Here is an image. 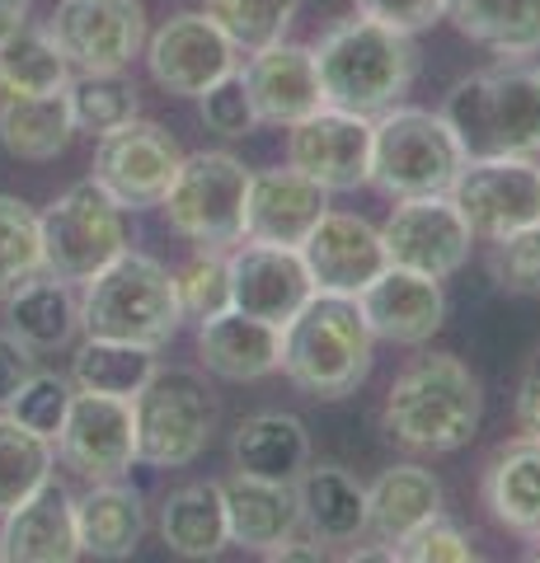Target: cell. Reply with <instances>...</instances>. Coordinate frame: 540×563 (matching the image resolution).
Masks as SVG:
<instances>
[{
  "label": "cell",
  "mask_w": 540,
  "mask_h": 563,
  "mask_svg": "<svg viewBox=\"0 0 540 563\" xmlns=\"http://www.w3.org/2000/svg\"><path fill=\"white\" fill-rule=\"evenodd\" d=\"M376 333L362 314L357 296L316 291L283 324L277 372L310 399H343L372 376Z\"/></svg>",
  "instance_id": "1"
},
{
  "label": "cell",
  "mask_w": 540,
  "mask_h": 563,
  "mask_svg": "<svg viewBox=\"0 0 540 563\" xmlns=\"http://www.w3.org/2000/svg\"><path fill=\"white\" fill-rule=\"evenodd\" d=\"M310 52H316L324 103L329 109L362 113V118H376V113L395 109V103L409 95L414 76H418L414 33L376 24V20H367V14L329 24Z\"/></svg>",
  "instance_id": "2"
},
{
  "label": "cell",
  "mask_w": 540,
  "mask_h": 563,
  "mask_svg": "<svg viewBox=\"0 0 540 563\" xmlns=\"http://www.w3.org/2000/svg\"><path fill=\"white\" fill-rule=\"evenodd\" d=\"M480 418H484L480 376L451 352L423 357L405 376H395L386 409H381L390 442L432 455L461 451L480 432Z\"/></svg>",
  "instance_id": "3"
},
{
  "label": "cell",
  "mask_w": 540,
  "mask_h": 563,
  "mask_svg": "<svg viewBox=\"0 0 540 563\" xmlns=\"http://www.w3.org/2000/svg\"><path fill=\"white\" fill-rule=\"evenodd\" d=\"M184 324L179 282L161 258L123 250L109 268H99L85 282L80 296V329L90 339L136 343L161 352Z\"/></svg>",
  "instance_id": "4"
},
{
  "label": "cell",
  "mask_w": 540,
  "mask_h": 563,
  "mask_svg": "<svg viewBox=\"0 0 540 563\" xmlns=\"http://www.w3.org/2000/svg\"><path fill=\"white\" fill-rule=\"evenodd\" d=\"M465 155L540 151V70H480L451 85L442 103Z\"/></svg>",
  "instance_id": "5"
},
{
  "label": "cell",
  "mask_w": 540,
  "mask_h": 563,
  "mask_svg": "<svg viewBox=\"0 0 540 563\" xmlns=\"http://www.w3.org/2000/svg\"><path fill=\"white\" fill-rule=\"evenodd\" d=\"M465 165V151L451 122L432 109H395L372 118V174L367 184H376L386 198H432L447 192L456 169Z\"/></svg>",
  "instance_id": "6"
},
{
  "label": "cell",
  "mask_w": 540,
  "mask_h": 563,
  "mask_svg": "<svg viewBox=\"0 0 540 563\" xmlns=\"http://www.w3.org/2000/svg\"><path fill=\"white\" fill-rule=\"evenodd\" d=\"M245 161L231 151H198L184 155L179 174L165 192L169 231L194 240L198 250H235L245 240V192H250Z\"/></svg>",
  "instance_id": "7"
},
{
  "label": "cell",
  "mask_w": 540,
  "mask_h": 563,
  "mask_svg": "<svg viewBox=\"0 0 540 563\" xmlns=\"http://www.w3.org/2000/svg\"><path fill=\"white\" fill-rule=\"evenodd\" d=\"M38 231H43V273L62 282H90L123 250H132L128 207H118L95 179L66 188L38 217Z\"/></svg>",
  "instance_id": "8"
},
{
  "label": "cell",
  "mask_w": 540,
  "mask_h": 563,
  "mask_svg": "<svg viewBox=\"0 0 540 563\" xmlns=\"http://www.w3.org/2000/svg\"><path fill=\"white\" fill-rule=\"evenodd\" d=\"M136 422V461L155 470H179L198 461L202 446L212 442L217 404L194 372H155L142 395L132 399Z\"/></svg>",
  "instance_id": "9"
},
{
  "label": "cell",
  "mask_w": 540,
  "mask_h": 563,
  "mask_svg": "<svg viewBox=\"0 0 540 563\" xmlns=\"http://www.w3.org/2000/svg\"><path fill=\"white\" fill-rule=\"evenodd\" d=\"M447 198L475 240H503L540 221V165L531 155H465Z\"/></svg>",
  "instance_id": "10"
},
{
  "label": "cell",
  "mask_w": 540,
  "mask_h": 563,
  "mask_svg": "<svg viewBox=\"0 0 540 563\" xmlns=\"http://www.w3.org/2000/svg\"><path fill=\"white\" fill-rule=\"evenodd\" d=\"M47 38L80 76H118L146 47V10L136 0H62Z\"/></svg>",
  "instance_id": "11"
},
{
  "label": "cell",
  "mask_w": 540,
  "mask_h": 563,
  "mask_svg": "<svg viewBox=\"0 0 540 563\" xmlns=\"http://www.w3.org/2000/svg\"><path fill=\"white\" fill-rule=\"evenodd\" d=\"M179 161H184L179 141H174L161 122L128 118L123 128H113V132L99 136L90 179L109 192L118 207L146 211V207L165 202L174 174H179Z\"/></svg>",
  "instance_id": "12"
},
{
  "label": "cell",
  "mask_w": 540,
  "mask_h": 563,
  "mask_svg": "<svg viewBox=\"0 0 540 563\" xmlns=\"http://www.w3.org/2000/svg\"><path fill=\"white\" fill-rule=\"evenodd\" d=\"M381 244H386V258L395 268L447 282L470 263L475 235L461 221L456 202L447 192H432V198H399L390 221L381 225Z\"/></svg>",
  "instance_id": "13"
},
{
  "label": "cell",
  "mask_w": 540,
  "mask_h": 563,
  "mask_svg": "<svg viewBox=\"0 0 540 563\" xmlns=\"http://www.w3.org/2000/svg\"><path fill=\"white\" fill-rule=\"evenodd\" d=\"M287 165L316 179L324 192H353L372 174V118L320 103L287 128Z\"/></svg>",
  "instance_id": "14"
},
{
  "label": "cell",
  "mask_w": 540,
  "mask_h": 563,
  "mask_svg": "<svg viewBox=\"0 0 540 563\" xmlns=\"http://www.w3.org/2000/svg\"><path fill=\"white\" fill-rule=\"evenodd\" d=\"M57 455L66 470L80 479H123L136 465V422H132V399L113 395H90L76 390L66 422L57 432Z\"/></svg>",
  "instance_id": "15"
},
{
  "label": "cell",
  "mask_w": 540,
  "mask_h": 563,
  "mask_svg": "<svg viewBox=\"0 0 540 563\" xmlns=\"http://www.w3.org/2000/svg\"><path fill=\"white\" fill-rule=\"evenodd\" d=\"M240 52L207 14H174L146 38V70L174 99H198L207 85L235 70Z\"/></svg>",
  "instance_id": "16"
},
{
  "label": "cell",
  "mask_w": 540,
  "mask_h": 563,
  "mask_svg": "<svg viewBox=\"0 0 540 563\" xmlns=\"http://www.w3.org/2000/svg\"><path fill=\"white\" fill-rule=\"evenodd\" d=\"M231 263V306L254 314L264 324L283 329L296 310H301L316 287H310V273L301 263V250H283V244H240V250L225 254Z\"/></svg>",
  "instance_id": "17"
},
{
  "label": "cell",
  "mask_w": 540,
  "mask_h": 563,
  "mask_svg": "<svg viewBox=\"0 0 540 563\" xmlns=\"http://www.w3.org/2000/svg\"><path fill=\"white\" fill-rule=\"evenodd\" d=\"M301 263L310 273V287L329 296H357L367 282L386 268V244L381 231L348 211H324L316 231L301 240Z\"/></svg>",
  "instance_id": "18"
},
{
  "label": "cell",
  "mask_w": 540,
  "mask_h": 563,
  "mask_svg": "<svg viewBox=\"0 0 540 563\" xmlns=\"http://www.w3.org/2000/svg\"><path fill=\"white\" fill-rule=\"evenodd\" d=\"M357 306H362V314H367L376 339L399 343V347L428 343L447 320L442 282L423 277V273H409V268H395V263H386V268L357 291Z\"/></svg>",
  "instance_id": "19"
},
{
  "label": "cell",
  "mask_w": 540,
  "mask_h": 563,
  "mask_svg": "<svg viewBox=\"0 0 540 563\" xmlns=\"http://www.w3.org/2000/svg\"><path fill=\"white\" fill-rule=\"evenodd\" d=\"M240 80H245V90H250L254 118L268 122V128H291V122L310 118L324 103L316 52L301 43H287V38L250 52Z\"/></svg>",
  "instance_id": "20"
},
{
  "label": "cell",
  "mask_w": 540,
  "mask_h": 563,
  "mask_svg": "<svg viewBox=\"0 0 540 563\" xmlns=\"http://www.w3.org/2000/svg\"><path fill=\"white\" fill-rule=\"evenodd\" d=\"M329 211V192L306 179L301 169H264L250 174L245 192V240L258 244H283V250H301V240L316 231V221Z\"/></svg>",
  "instance_id": "21"
},
{
  "label": "cell",
  "mask_w": 540,
  "mask_h": 563,
  "mask_svg": "<svg viewBox=\"0 0 540 563\" xmlns=\"http://www.w3.org/2000/svg\"><path fill=\"white\" fill-rule=\"evenodd\" d=\"M0 559L5 563H71V559H80L76 498L57 479L33 488L20 507L0 512Z\"/></svg>",
  "instance_id": "22"
},
{
  "label": "cell",
  "mask_w": 540,
  "mask_h": 563,
  "mask_svg": "<svg viewBox=\"0 0 540 563\" xmlns=\"http://www.w3.org/2000/svg\"><path fill=\"white\" fill-rule=\"evenodd\" d=\"M277 343L283 329L264 324L254 314L225 306L221 314L198 320V357L221 380H264L277 372Z\"/></svg>",
  "instance_id": "23"
},
{
  "label": "cell",
  "mask_w": 540,
  "mask_h": 563,
  "mask_svg": "<svg viewBox=\"0 0 540 563\" xmlns=\"http://www.w3.org/2000/svg\"><path fill=\"white\" fill-rule=\"evenodd\" d=\"M221 503H225V531L231 544L268 554L273 544H283L287 536L301 531V503H296V484H277V479H254L240 474L221 484Z\"/></svg>",
  "instance_id": "24"
},
{
  "label": "cell",
  "mask_w": 540,
  "mask_h": 563,
  "mask_svg": "<svg viewBox=\"0 0 540 563\" xmlns=\"http://www.w3.org/2000/svg\"><path fill=\"white\" fill-rule=\"evenodd\" d=\"M146 536V507L142 493L128 488L123 479H99L85 498H76V540L80 559H132Z\"/></svg>",
  "instance_id": "25"
},
{
  "label": "cell",
  "mask_w": 540,
  "mask_h": 563,
  "mask_svg": "<svg viewBox=\"0 0 540 563\" xmlns=\"http://www.w3.org/2000/svg\"><path fill=\"white\" fill-rule=\"evenodd\" d=\"M296 503H301V526L320 544H357L367 536V488H362L343 465H316L296 479Z\"/></svg>",
  "instance_id": "26"
},
{
  "label": "cell",
  "mask_w": 540,
  "mask_h": 563,
  "mask_svg": "<svg viewBox=\"0 0 540 563\" xmlns=\"http://www.w3.org/2000/svg\"><path fill=\"white\" fill-rule=\"evenodd\" d=\"M484 507L513 536H540V437L498 446L484 470Z\"/></svg>",
  "instance_id": "27"
},
{
  "label": "cell",
  "mask_w": 540,
  "mask_h": 563,
  "mask_svg": "<svg viewBox=\"0 0 540 563\" xmlns=\"http://www.w3.org/2000/svg\"><path fill=\"white\" fill-rule=\"evenodd\" d=\"M438 512H442V484L423 465H390L367 488V536L376 544H390V550Z\"/></svg>",
  "instance_id": "28"
},
{
  "label": "cell",
  "mask_w": 540,
  "mask_h": 563,
  "mask_svg": "<svg viewBox=\"0 0 540 563\" xmlns=\"http://www.w3.org/2000/svg\"><path fill=\"white\" fill-rule=\"evenodd\" d=\"M76 136V118H71V99L66 90L57 95H5L0 99V146L14 161H57Z\"/></svg>",
  "instance_id": "29"
},
{
  "label": "cell",
  "mask_w": 540,
  "mask_h": 563,
  "mask_svg": "<svg viewBox=\"0 0 540 563\" xmlns=\"http://www.w3.org/2000/svg\"><path fill=\"white\" fill-rule=\"evenodd\" d=\"M231 455H235L240 474L296 484L301 470L310 465V432H306V422L291 413H254L240 422Z\"/></svg>",
  "instance_id": "30"
},
{
  "label": "cell",
  "mask_w": 540,
  "mask_h": 563,
  "mask_svg": "<svg viewBox=\"0 0 540 563\" xmlns=\"http://www.w3.org/2000/svg\"><path fill=\"white\" fill-rule=\"evenodd\" d=\"M10 333L20 343H29L33 352H57L76 339L80 329V301L71 296V287H66L62 277L52 273H33L29 282H20L10 296Z\"/></svg>",
  "instance_id": "31"
},
{
  "label": "cell",
  "mask_w": 540,
  "mask_h": 563,
  "mask_svg": "<svg viewBox=\"0 0 540 563\" xmlns=\"http://www.w3.org/2000/svg\"><path fill=\"white\" fill-rule=\"evenodd\" d=\"M447 14L494 57L521 62L540 52V0H447Z\"/></svg>",
  "instance_id": "32"
},
{
  "label": "cell",
  "mask_w": 540,
  "mask_h": 563,
  "mask_svg": "<svg viewBox=\"0 0 540 563\" xmlns=\"http://www.w3.org/2000/svg\"><path fill=\"white\" fill-rule=\"evenodd\" d=\"M161 540L179 559H217L231 531H225L221 484H184L174 488L161 507Z\"/></svg>",
  "instance_id": "33"
},
{
  "label": "cell",
  "mask_w": 540,
  "mask_h": 563,
  "mask_svg": "<svg viewBox=\"0 0 540 563\" xmlns=\"http://www.w3.org/2000/svg\"><path fill=\"white\" fill-rule=\"evenodd\" d=\"M161 372L155 366V352L151 347H136V343H113V339H90L76 347L71 357V385L76 390H90V395H113V399H136L142 385Z\"/></svg>",
  "instance_id": "34"
},
{
  "label": "cell",
  "mask_w": 540,
  "mask_h": 563,
  "mask_svg": "<svg viewBox=\"0 0 540 563\" xmlns=\"http://www.w3.org/2000/svg\"><path fill=\"white\" fill-rule=\"evenodd\" d=\"M71 85V66L47 38V29H20L0 43V95H57Z\"/></svg>",
  "instance_id": "35"
},
{
  "label": "cell",
  "mask_w": 540,
  "mask_h": 563,
  "mask_svg": "<svg viewBox=\"0 0 540 563\" xmlns=\"http://www.w3.org/2000/svg\"><path fill=\"white\" fill-rule=\"evenodd\" d=\"M202 14L231 38L235 52L250 57V52L287 38V29L301 14V0H202Z\"/></svg>",
  "instance_id": "36"
},
{
  "label": "cell",
  "mask_w": 540,
  "mask_h": 563,
  "mask_svg": "<svg viewBox=\"0 0 540 563\" xmlns=\"http://www.w3.org/2000/svg\"><path fill=\"white\" fill-rule=\"evenodd\" d=\"M52 442L20 428L10 413H0V512L20 507L33 488L52 479Z\"/></svg>",
  "instance_id": "37"
},
{
  "label": "cell",
  "mask_w": 540,
  "mask_h": 563,
  "mask_svg": "<svg viewBox=\"0 0 540 563\" xmlns=\"http://www.w3.org/2000/svg\"><path fill=\"white\" fill-rule=\"evenodd\" d=\"M43 273V231L38 211L20 198L0 192V296H10L20 282Z\"/></svg>",
  "instance_id": "38"
},
{
  "label": "cell",
  "mask_w": 540,
  "mask_h": 563,
  "mask_svg": "<svg viewBox=\"0 0 540 563\" xmlns=\"http://www.w3.org/2000/svg\"><path fill=\"white\" fill-rule=\"evenodd\" d=\"M66 99H71V118H76V132H90L103 136L113 128H123L128 118H136V90L118 76H76L66 85Z\"/></svg>",
  "instance_id": "39"
},
{
  "label": "cell",
  "mask_w": 540,
  "mask_h": 563,
  "mask_svg": "<svg viewBox=\"0 0 540 563\" xmlns=\"http://www.w3.org/2000/svg\"><path fill=\"white\" fill-rule=\"evenodd\" d=\"M71 395H76V385L66 376L33 372L20 390H14V399L5 404V413L20 422V428L47 437V442H57V432L66 422V409H71Z\"/></svg>",
  "instance_id": "40"
},
{
  "label": "cell",
  "mask_w": 540,
  "mask_h": 563,
  "mask_svg": "<svg viewBox=\"0 0 540 563\" xmlns=\"http://www.w3.org/2000/svg\"><path fill=\"white\" fill-rule=\"evenodd\" d=\"M174 282H179L184 314H194V320H207V314H221L231 306V263H225V250H198L174 273Z\"/></svg>",
  "instance_id": "41"
},
{
  "label": "cell",
  "mask_w": 540,
  "mask_h": 563,
  "mask_svg": "<svg viewBox=\"0 0 540 563\" xmlns=\"http://www.w3.org/2000/svg\"><path fill=\"white\" fill-rule=\"evenodd\" d=\"M489 273L503 291L517 296H540V221L521 225V231L494 240V258Z\"/></svg>",
  "instance_id": "42"
},
{
  "label": "cell",
  "mask_w": 540,
  "mask_h": 563,
  "mask_svg": "<svg viewBox=\"0 0 540 563\" xmlns=\"http://www.w3.org/2000/svg\"><path fill=\"white\" fill-rule=\"evenodd\" d=\"M198 103H202L207 132H217V136H250L258 128L254 103H250V90H245V80H240V70L221 76L217 85H207V90L198 95Z\"/></svg>",
  "instance_id": "43"
},
{
  "label": "cell",
  "mask_w": 540,
  "mask_h": 563,
  "mask_svg": "<svg viewBox=\"0 0 540 563\" xmlns=\"http://www.w3.org/2000/svg\"><path fill=\"white\" fill-rule=\"evenodd\" d=\"M395 559L405 563H470L475 559V550H470V540L461 536V526L442 521V512L423 521L414 536H405L395 544Z\"/></svg>",
  "instance_id": "44"
},
{
  "label": "cell",
  "mask_w": 540,
  "mask_h": 563,
  "mask_svg": "<svg viewBox=\"0 0 540 563\" xmlns=\"http://www.w3.org/2000/svg\"><path fill=\"white\" fill-rule=\"evenodd\" d=\"M357 14H367L376 24H390L399 33H418L442 20L447 0H357Z\"/></svg>",
  "instance_id": "45"
},
{
  "label": "cell",
  "mask_w": 540,
  "mask_h": 563,
  "mask_svg": "<svg viewBox=\"0 0 540 563\" xmlns=\"http://www.w3.org/2000/svg\"><path fill=\"white\" fill-rule=\"evenodd\" d=\"M33 372H38V352H33L29 343H20L5 329V333H0V409L14 399V390H20Z\"/></svg>",
  "instance_id": "46"
},
{
  "label": "cell",
  "mask_w": 540,
  "mask_h": 563,
  "mask_svg": "<svg viewBox=\"0 0 540 563\" xmlns=\"http://www.w3.org/2000/svg\"><path fill=\"white\" fill-rule=\"evenodd\" d=\"M517 428L521 437H540V357L527 366L517 385Z\"/></svg>",
  "instance_id": "47"
},
{
  "label": "cell",
  "mask_w": 540,
  "mask_h": 563,
  "mask_svg": "<svg viewBox=\"0 0 540 563\" xmlns=\"http://www.w3.org/2000/svg\"><path fill=\"white\" fill-rule=\"evenodd\" d=\"M268 559H283V563H320L324 559V544L320 540H296V536H287L283 544H273Z\"/></svg>",
  "instance_id": "48"
},
{
  "label": "cell",
  "mask_w": 540,
  "mask_h": 563,
  "mask_svg": "<svg viewBox=\"0 0 540 563\" xmlns=\"http://www.w3.org/2000/svg\"><path fill=\"white\" fill-rule=\"evenodd\" d=\"M29 20V0H0V43L14 38Z\"/></svg>",
  "instance_id": "49"
}]
</instances>
